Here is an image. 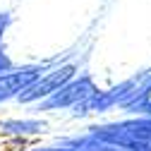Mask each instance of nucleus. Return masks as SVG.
<instances>
[{
    "label": "nucleus",
    "mask_w": 151,
    "mask_h": 151,
    "mask_svg": "<svg viewBox=\"0 0 151 151\" xmlns=\"http://www.w3.org/2000/svg\"><path fill=\"white\" fill-rule=\"evenodd\" d=\"M96 137L103 139V142H110L120 149H127V151H151V142H142V139H134L132 134L122 132L120 127H103V129H96Z\"/></svg>",
    "instance_id": "nucleus-4"
},
{
    "label": "nucleus",
    "mask_w": 151,
    "mask_h": 151,
    "mask_svg": "<svg viewBox=\"0 0 151 151\" xmlns=\"http://www.w3.org/2000/svg\"><path fill=\"white\" fill-rule=\"evenodd\" d=\"M120 127L122 132L132 134L134 139H142V142H151V120H137V122H125V125H115Z\"/></svg>",
    "instance_id": "nucleus-5"
},
{
    "label": "nucleus",
    "mask_w": 151,
    "mask_h": 151,
    "mask_svg": "<svg viewBox=\"0 0 151 151\" xmlns=\"http://www.w3.org/2000/svg\"><path fill=\"white\" fill-rule=\"evenodd\" d=\"M10 65H12V63H10V58H7V55H5V50L0 48V72L5 74V72L10 70Z\"/></svg>",
    "instance_id": "nucleus-7"
},
{
    "label": "nucleus",
    "mask_w": 151,
    "mask_h": 151,
    "mask_svg": "<svg viewBox=\"0 0 151 151\" xmlns=\"http://www.w3.org/2000/svg\"><path fill=\"white\" fill-rule=\"evenodd\" d=\"M7 22H10V17H7V14H0V36H3V31H5Z\"/></svg>",
    "instance_id": "nucleus-8"
},
{
    "label": "nucleus",
    "mask_w": 151,
    "mask_h": 151,
    "mask_svg": "<svg viewBox=\"0 0 151 151\" xmlns=\"http://www.w3.org/2000/svg\"><path fill=\"white\" fill-rule=\"evenodd\" d=\"M74 74V65H63L58 70L48 72L46 77H39L31 86H27L22 93H19V101L22 103H29V101H39V99H48L53 96L58 89H63Z\"/></svg>",
    "instance_id": "nucleus-1"
},
{
    "label": "nucleus",
    "mask_w": 151,
    "mask_h": 151,
    "mask_svg": "<svg viewBox=\"0 0 151 151\" xmlns=\"http://www.w3.org/2000/svg\"><path fill=\"white\" fill-rule=\"evenodd\" d=\"M96 93V86H93V82L89 77H82V79H74V82H67L63 89H58L53 93V96H48V101L43 103L46 108H65V106H79L82 101H86L89 96H93Z\"/></svg>",
    "instance_id": "nucleus-2"
},
{
    "label": "nucleus",
    "mask_w": 151,
    "mask_h": 151,
    "mask_svg": "<svg viewBox=\"0 0 151 151\" xmlns=\"http://www.w3.org/2000/svg\"><path fill=\"white\" fill-rule=\"evenodd\" d=\"M41 72L43 67H24V70H12V72L0 74V103L12 96H19L27 86H31L39 79Z\"/></svg>",
    "instance_id": "nucleus-3"
},
{
    "label": "nucleus",
    "mask_w": 151,
    "mask_h": 151,
    "mask_svg": "<svg viewBox=\"0 0 151 151\" xmlns=\"http://www.w3.org/2000/svg\"><path fill=\"white\" fill-rule=\"evenodd\" d=\"M0 129H5V132H41L43 129V122H3L0 125Z\"/></svg>",
    "instance_id": "nucleus-6"
}]
</instances>
